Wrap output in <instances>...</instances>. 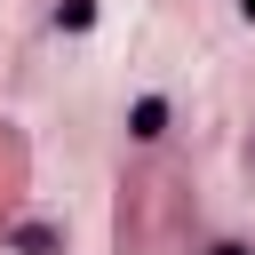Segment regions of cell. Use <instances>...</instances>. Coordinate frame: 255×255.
Wrapping results in <instances>:
<instances>
[{
	"instance_id": "3",
	"label": "cell",
	"mask_w": 255,
	"mask_h": 255,
	"mask_svg": "<svg viewBox=\"0 0 255 255\" xmlns=\"http://www.w3.org/2000/svg\"><path fill=\"white\" fill-rule=\"evenodd\" d=\"M207 255H255V247H247V239H215Z\"/></svg>"
},
{
	"instance_id": "1",
	"label": "cell",
	"mask_w": 255,
	"mask_h": 255,
	"mask_svg": "<svg viewBox=\"0 0 255 255\" xmlns=\"http://www.w3.org/2000/svg\"><path fill=\"white\" fill-rule=\"evenodd\" d=\"M167 120H175V104H167L159 88H151V96H135V104H128V143H159V135H167Z\"/></svg>"
},
{
	"instance_id": "4",
	"label": "cell",
	"mask_w": 255,
	"mask_h": 255,
	"mask_svg": "<svg viewBox=\"0 0 255 255\" xmlns=\"http://www.w3.org/2000/svg\"><path fill=\"white\" fill-rule=\"evenodd\" d=\"M239 16H247V24H255V0H239Z\"/></svg>"
},
{
	"instance_id": "2",
	"label": "cell",
	"mask_w": 255,
	"mask_h": 255,
	"mask_svg": "<svg viewBox=\"0 0 255 255\" xmlns=\"http://www.w3.org/2000/svg\"><path fill=\"white\" fill-rule=\"evenodd\" d=\"M88 24H96V0H64L56 8V32H88Z\"/></svg>"
}]
</instances>
